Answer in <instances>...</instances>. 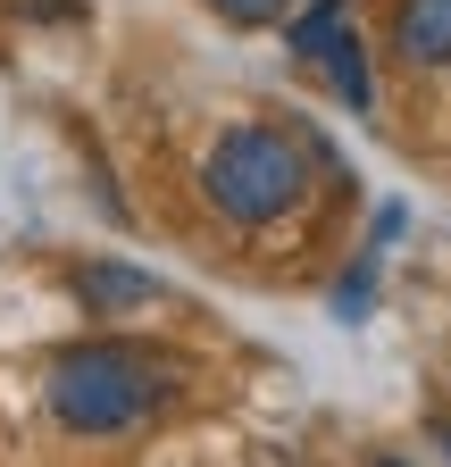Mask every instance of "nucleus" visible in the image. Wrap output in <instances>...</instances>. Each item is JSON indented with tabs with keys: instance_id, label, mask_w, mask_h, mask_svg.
Listing matches in <instances>:
<instances>
[{
	"instance_id": "6",
	"label": "nucleus",
	"mask_w": 451,
	"mask_h": 467,
	"mask_svg": "<svg viewBox=\"0 0 451 467\" xmlns=\"http://www.w3.org/2000/svg\"><path fill=\"white\" fill-rule=\"evenodd\" d=\"M376 259H384V251L368 243V259L334 284V317H343V326H368V309H376Z\"/></svg>"
},
{
	"instance_id": "8",
	"label": "nucleus",
	"mask_w": 451,
	"mask_h": 467,
	"mask_svg": "<svg viewBox=\"0 0 451 467\" xmlns=\"http://www.w3.org/2000/svg\"><path fill=\"white\" fill-rule=\"evenodd\" d=\"M209 9H217V17H235V26H276L293 0H209Z\"/></svg>"
},
{
	"instance_id": "9",
	"label": "nucleus",
	"mask_w": 451,
	"mask_h": 467,
	"mask_svg": "<svg viewBox=\"0 0 451 467\" xmlns=\"http://www.w3.org/2000/svg\"><path fill=\"white\" fill-rule=\"evenodd\" d=\"M435 442H443V459H451V426H443V434H435Z\"/></svg>"
},
{
	"instance_id": "4",
	"label": "nucleus",
	"mask_w": 451,
	"mask_h": 467,
	"mask_svg": "<svg viewBox=\"0 0 451 467\" xmlns=\"http://www.w3.org/2000/svg\"><path fill=\"white\" fill-rule=\"evenodd\" d=\"M393 50L410 67H451V0H402L393 9Z\"/></svg>"
},
{
	"instance_id": "7",
	"label": "nucleus",
	"mask_w": 451,
	"mask_h": 467,
	"mask_svg": "<svg viewBox=\"0 0 451 467\" xmlns=\"http://www.w3.org/2000/svg\"><path fill=\"white\" fill-rule=\"evenodd\" d=\"M343 26V0H309V9L293 17V58H318V42Z\"/></svg>"
},
{
	"instance_id": "2",
	"label": "nucleus",
	"mask_w": 451,
	"mask_h": 467,
	"mask_svg": "<svg viewBox=\"0 0 451 467\" xmlns=\"http://www.w3.org/2000/svg\"><path fill=\"white\" fill-rule=\"evenodd\" d=\"M201 192L217 217L235 225H276L285 209H301L309 192V159L285 126H226L209 150H201Z\"/></svg>"
},
{
	"instance_id": "1",
	"label": "nucleus",
	"mask_w": 451,
	"mask_h": 467,
	"mask_svg": "<svg viewBox=\"0 0 451 467\" xmlns=\"http://www.w3.org/2000/svg\"><path fill=\"white\" fill-rule=\"evenodd\" d=\"M50 418L68 434H126L167 400V359L134 342H68L50 359Z\"/></svg>"
},
{
	"instance_id": "5",
	"label": "nucleus",
	"mask_w": 451,
	"mask_h": 467,
	"mask_svg": "<svg viewBox=\"0 0 451 467\" xmlns=\"http://www.w3.org/2000/svg\"><path fill=\"white\" fill-rule=\"evenodd\" d=\"M309 67H326V84H334V100H343V109H376V84H368V58H360V34L351 26H334L326 42H318V58H309Z\"/></svg>"
},
{
	"instance_id": "3",
	"label": "nucleus",
	"mask_w": 451,
	"mask_h": 467,
	"mask_svg": "<svg viewBox=\"0 0 451 467\" xmlns=\"http://www.w3.org/2000/svg\"><path fill=\"white\" fill-rule=\"evenodd\" d=\"M76 301H84L92 317H126V309H159L167 284H159L151 267H134V259H84V267H76Z\"/></svg>"
},
{
	"instance_id": "10",
	"label": "nucleus",
	"mask_w": 451,
	"mask_h": 467,
	"mask_svg": "<svg viewBox=\"0 0 451 467\" xmlns=\"http://www.w3.org/2000/svg\"><path fill=\"white\" fill-rule=\"evenodd\" d=\"M384 467H393V459H384Z\"/></svg>"
}]
</instances>
